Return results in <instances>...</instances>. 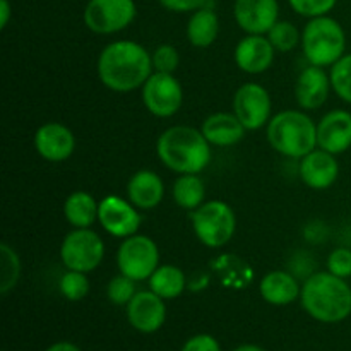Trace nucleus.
<instances>
[{"instance_id":"obj_7","label":"nucleus","mask_w":351,"mask_h":351,"mask_svg":"<svg viewBox=\"0 0 351 351\" xmlns=\"http://www.w3.org/2000/svg\"><path fill=\"white\" fill-rule=\"evenodd\" d=\"M105 256L101 237L89 228H75L67 233L60 247L62 263L67 269L89 273L96 269Z\"/></svg>"},{"instance_id":"obj_11","label":"nucleus","mask_w":351,"mask_h":351,"mask_svg":"<svg viewBox=\"0 0 351 351\" xmlns=\"http://www.w3.org/2000/svg\"><path fill=\"white\" fill-rule=\"evenodd\" d=\"M233 113L247 130H257L271 120V96L256 82H247L233 96Z\"/></svg>"},{"instance_id":"obj_14","label":"nucleus","mask_w":351,"mask_h":351,"mask_svg":"<svg viewBox=\"0 0 351 351\" xmlns=\"http://www.w3.org/2000/svg\"><path fill=\"white\" fill-rule=\"evenodd\" d=\"M127 319L130 326L144 335H151L161 329L167 319L165 300L154 291H137L127 304Z\"/></svg>"},{"instance_id":"obj_17","label":"nucleus","mask_w":351,"mask_h":351,"mask_svg":"<svg viewBox=\"0 0 351 351\" xmlns=\"http://www.w3.org/2000/svg\"><path fill=\"white\" fill-rule=\"evenodd\" d=\"M235 62L247 74L266 72L274 62V47L263 34H249L237 45Z\"/></svg>"},{"instance_id":"obj_31","label":"nucleus","mask_w":351,"mask_h":351,"mask_svg":"<svg viewBox=\"0 0 351 351\" xmlns=\"http://www.w3.org/2000/svg\"><path fill=\"white\" fill-rule=\"evenodd\" d=\"M136 293V281L130 280L125 274L113 278L108 283V288H106V295H108L110 302H113L115 305H127Z\"/></svg>"},{"instance_id":"obj_20","label":"nucleus","mask_w":351,"mask_h":351,"mask_svg":"<svg viewBox=\"0 0 351 351\" xmlns=\"http://www.w3.org/2000/svg\"><path fill=\"white\" fill-rule=\"evenodd\" d=\"M245 127L237 119L235 113H215L204 120L201 132L209 144L219 147H228L240 143L245 136Z\"/></svg>"},{"instance_id":"obj_6","label":"nucleus","mask_w":351,"mask_h":351,"mask_svg":"<svg viewBox=\"0 0 351 351\" xmlns=\"http://www.w3.org/2000/svg\"><path fill=\"white\" fill-rule=\"evenodd\" d=\"M191 219L197 239L211 249L226 245L235 235V213L223 201L204 202L192 213Z\"/></svg>"},{"instance_id":"obj_34","label":"nucleus","mask_w":351,"mask_h":351,"mask_svg":"<svg viewBox=\"0 0 351 351\" xmlns=\"http://www.w3.org/2000/svg\"><path fill=\"white\" fill-rule=\"evenodd\" d=\"M328 271L335 274V276L343 278V280L350 278L351 276V250L345 249V247L332 250L331 256H329L328 259Z\"/></svg>"},{"instance_id":"obj_19","label":"nucleus","mask_w":351,"mask_h":351,"mask_svg":"<svg viewBox=\"0 0 351 351\" xmlns=\"http://www.w3.org/2000/svg\"><path fill=\"white\" fill-rule=\"evenodd\" d=\"M331 88V77L326 74L324 67L311 65L304 69L297 79V86H295L297 103L305 110L321 108L328 101Z\"/></svg>"},{"instance_id":"obj_27","label":"nucleus","mask_w":351,"mask_h":351,"mask_svg":"<svg viewBox=\"0 0 351 351\" xmlns=\"http://www.w3.org/2000/svg\"><path fill=\"white\" fill-rule=\"evenodd\" d=\"M21 276V261L16 250L3 242L0 245V293L7 295Z\"/></svg>"},{"instance_id":"obj_15","label":"nucleus","mask_w":351,"mask_h":351,"mask_svg":"<svg viewBox=\"0 0 351 351\" xmlns=\"http://www.w3.org/2000/svg\"><path fill=\"white\" fill-rule=\"evenodd\" d=\"M34 147L38 154L47 161H53V163L65 161L74 153V134L62 123L48 122L34 134Z\"/></svg>"},{"instance_id":"obj_16","label":"nucleus","mask_w":351,"mask_h":351,"mask_svg":"<svg viewBox=\"0 0 351 351\" xmlns=\"http://www.w3.org/2000/svg\"><path fill=\"white\" fill-rule=\"evenodd\" d=\"M317 146L331 154L345 153L351 147V113L332 110L317 125Z\"/></svg>"},{"instance_id":"obj_12","label":"nucleus","mask_w":351,"mask_h":351,"mask_svg":"<svg viewBox=\"0 0 351 351\" xmlns=\"http://www.w3.org/2000/svg\"><path fill=\"white\" fill-rule=\"evenodd\" d=\"M98 221L110 235L127 239L139 230L141 216L130 201H123L119 195H108L99 202Z\"/></svg>"},{"instance_id":"obj_8","label":"nucleus","mask_w":351,"mask_h":351,"mask_svg":"<svg viewBox=\"0 0 351 351\" xmlns=\"http://www.w3.org/2000/svg\"><path fill=\"white\" fill-rule=\"evenodd\" d=\"M160 250L156 243L146 235H132L123 240L117 254L120 274H125L134 281L149 280L158 269Z\"/></svg>"},{"instance_id":"obj_18","label":"nucleus","mask_w":351,"mask_h":351,"mask_svg":"<svg viewBox=\"0 0 351 351\" xmlns=\"http://www.w3.org/2000/svg\"><path fill=\"white\" fill-rule=\"evenodd\" d=\"M339 175V165L335 154L324 149H314L302 158L300 177L307 187L315 191L329 189Z\"/></svg>"},{"instance_id":"obj_5","label":"nucleus","mask_w":351,"mask_h":351,"mask_svg":"<svg viewBox=\"0 0 351 351\" xmlns=\"http://www.w3.org/2000/svg\"><path fill=\"white\" fill-rule=\"evenodd\" d=\"M302 47L311 65H335L345 55V29L338 21L329 16L312 17L302 33Z\"/></svg>"},{"instance_id":"obj_37","label":"nucleus","mask_w":351,"mask_h":351,"mask_svg":"<svg viewBox=\"0 0 351 351\" xmlns=\"http://www.w3.org/2000/svg\"><path fill=\"white\" fill-rule=\"evenodd\" d=\"M10 16H12V7L9 0H0V27H5L9 24Z\"/></svg>"},{"instance_id":"obj_2","label":"nucleus","mask_w":351,"mask_h":351,"mask_svg":"<svg viewBox=\"0 0 351 351\" xmlns=\"http://www.w3.org/2000/svg\"><path fill=\"white\" fill-rule=\"evenodd\" d=\"M302 307L311 317L336 324L351 315V288L343 278L329 271L315 273L302 287Z\"/></svg>"},{"instance_id":"obj_25","label":"nucleus","mask_w":351,"mask_h":351,"mask_svg":"<svg viewBox=\"0 0 351 351\" xmlns=\"http://www.w3.org/2000/svg\"><path fill=\"white\" fill-rule=\"evenodd\" d=\"M149 288L156 295H160L163 300H171L184 293L185 290V276L182 269L177 266H160L149 278Z\"/></svg>"},{"instance_id":"obj_23","label":"nucleus","mask_w":351,"mask_h":351,"mask_svg":"<svg viewBox=\"0 0 351 351\" xmlns=\"http://www.w3.org/2000/svg\"><path fill=\"white\" fill-rule=\"evenodd\" d=\"M219 33V19L218 14L211 7H202V9L192 12L187 24V38L191 45L197 48H208L216 41Z\"/></svg>"},{"instance_id":"obj_9","label":"nucleus","mask_w":351,"mask_h":351,"mask_svg":"<svg viewBox=\"0 0 351 351\" xmlns=\"http://www.w3.org/2000/svg\"><path fill=\"white\" fill-rule=\"evenodd\" d=\"M134 0H89L84 9V24L96 34H113L125 29L136 19Z\"/></svg>"},{"instance_id":"obj_22","label":"nucleus","mask_w":351,"mask_h":351,"mask_svg":"<svg viewBox=\"0 0 351 351\" xmlns=\"http://www.w3.org/2000/svg\"><path fill=\"white\" fill-rule=\"evenodd\" d=\"M261 297L271 305H288L300 297L298 281L287 271H273L261 281Z\"/></svg>"},{"instance_id":"obj_3","label":"nucleus","mask_w":351,"mask_h":351,"mask_svg":"<svg viewBox=\"0 0 351 351\" xmlns=\"http://www.w3.org/2000/svg\"><path fill=\"white\" fill-rule=\"evenodd\" d=\"M158 158L177 173H201L211 160V147L204 134L187 125L165 130L156 143Z\"/></svg>"},{"instance_id":"obj_29","label":"nucleus","mask_w":351,"mask_h":351,"mask_svg":"<svg viewBox=\"0 0 351 351\" xmlns=\"http://www.w3.org/2000/svg\"><path fill=\"white\" fill-rule=\"evenodd\" d=\"M271 45L278 51H291L300 41V31L290 21H278L267 33Z\"/></svg>"},{"instance_id":"obj_10","label":"nucleus","mask_w":351,"mask_h":351,"mask_svg":"<svg viewBox=\"0 0 351 351\" xmlns=\"http://www.w3.org/2000/svg\"><path fill=\"white\" fill-rule=\"evenodd\" d=\"M184 91L173 74L154 72L143 86V103L154 117H173L180 110Z\"/></svg>"},{"instance_id":"obj_24","label":"nucleus","mask_w":351,"mask_h":351,"mask_svg":"<svg viewBox=\"0 0 351 351\" xmlns=\"http://www.w3.org/2000/svg\"><path fill=\"white\" fill-rule=\"evenodd\" d=\"M98 208L99 202L91 194L77 191L65 199L64 215L74 228H89L98 219Z\"/></svg>"},{"instance_id":"obj_28","label":"nucleus","mask_w":351,"mask_h":351,"mask_svg":"<svg viewBox=\"0 0 351 351\" xmlns=\"http://www.w3.org/2000/svg\"><path fill=\"white\" fill-rule=\"evenodd\" d=\"M329 77L336 95L351 105V53L343 55L335 65H331Z\"/></svg>"},{"instance_id":"obj_13","label":"nucleus","mask_w":351,"mask_h":351,"mask_svg":"<svg viewBox=\"0 0 351 351\" xmlns=\"http://www.w3.org/2000/svg\"><path fill=\"white\" fill-rule=\"evenodd\" d=\"M233 16L247 34H267L280 17L278 0H235Z\"/></svg>"},{"instance_id":"obj_26","label":"nucleus","mask_w":351,"mask_h":351,"mask_svg":"<svg viewBox=\"0 0 351 351\" xmlns=\"http://www.w3.org/2000/svg\"><path fill=\"white\" fill-rule=\"evenodd\" d=\"M173 199L180 208L195 211L204 204L206 185L197 175L185 173L178 177L173 184Z\"/></svg>"},{"instance_id":"obj_38","label":"nucleus","mask_w":351,"mask_h":351,"mask_svg":"<svg viewBox=\"0 0 351 351\" xmlns=\"http://www.w3.org/2000/svg\"><path fill=\"white\" fill-rule=\"evenodd\" d=\"M47 351H81V350H79V346L72 345V343L60 341V343H55V345H51Z\"/></svg>"},{"instance_id":"obj_21","label":"nucleus","mask_w":351,"mask_h":351,"mask_svg":"<svg viewBox=\"0 0 351 351\" xmlns=\"http://www.w3.org/2000/svg\"><path fill=\"white\" fill-rule=\"evenodd\" d=\"M129 201L137 209H153L163 201L165 185L160 175L151 170H141L132 175L127 184Z\"/></svg>"},{"instance_id":"obj_1","label":"nucleus","mask_w":351,"mask_h":351,"mask_svg":"<svg viewBox=\"0 0 351 351\" xmlns=\"http://www.w3.org/2000/svg\"><path fill=\"white\" fill-rule=\"evenodd\" d=\"M153 58L143 45L120 40L106 45L98 58V75L115 93H130L153 74Z\"/></svg>"},{"instance_id":"obj_39","label":"nucleus","mask_w":351,"mask_h":351,"mask_svg":"<svg viewBox=\"0 0 351 351\" xmlns=\"http://www.w3.org/2000/svg\"><path fill=\"white\" fill-rule=\"evenodd\" d=\"M235 351H266V350L261 348V346H257V345H242V346H239Z\"/></svg>"},{"instance_id":"obj_33","label":"nucleus","mask_w":351,"mask_h":351,"mask_svg":"<svg viewBox=\"0 0 351 351\" xmlns=\"http://www.w3.org/2000/svg\"><path fill=\"white\" fill-rule=\"evenodd\" d=\"M153 58V67L156 72H165V74H173L180 64L177 48L171 45H160L151 55Z\"/></svg>"},{"instance_id":"obj_36","label":"nucleus","mask_w":351,"mask_h":351,"mask_svg":"<svg viewBox=\"0 0 351 351\" xmlns=\"http://www.w3.org/2000/svg\"><path fill=\"white\" fill-rule=\"evenodd\" d=\"M209 0H160L165 9L171 12H195V10L208 7Z\"/></svg>"},{"instance_id":"obj_4","label":"nucleus","mask_w":351,"mask_h":351,"mask_svg":"<svg viewBox=\"0 0 351 351\" xmlns=\"http://www.w3.org/2000/svg\"><path fill=\"white\" fill-rule=\"evenodd\" d=\"M267 141L283 156L304 158L317 146V127L304 112L287 110L269 120Z\"/></svg>"},{"instance_id":"obj_35","label":"nucleus","mask_w":351,"mask_h":351,"mask_svg":"<svg viewBox=\"0 0 351 351\" xmlns=\"http://www.w3.org/2000/svg\"><path fill=\"white\" fill-rule=\"evenodd\" d=\"M182 351H221V348H219L218 339L213 336L197 335L182 346Z\"/></svg>"},{"instance_id":"obj_32","label":"nucleus","mask_w":351,"mask_h":351,"mask_svg":"<svg viewBox=\"0 0 351 351\" xmlns=\"http://www.w3.org/2000/svg\"><path fill=\"white\" fill-rule=\"evenodd\" d=\"M290 7L304 17L328 16L335 9L338 0H288Z\"/></svg>"},{"instance_id":"obj_30","label":"nucleus","mask_w":351,"mask_h":351,"mask_svg":"<svg viewBox=\"0 0 351 351\" xmlns=\"http://www.w3.org/2000/svg\"><path fill=\"white\" fill-rule=\"evenodd\" d=\"M60 291L67 300H82L89 291V281L88 278H86V273L69 269L67 273L60 278Z\"/></svg>"}]
</instances>
